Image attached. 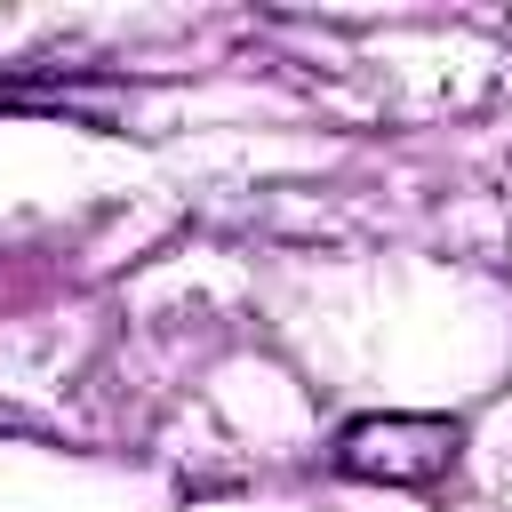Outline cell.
Returning <instances> with one entry per match:
<instances>
[{
    "label": "cell",
    "instance_id": "cell-1",
    "mask_svg": "<svg viewBox=\"0 0 512 512\" xmlns=\"http://www.w3.org/2000/svg\"><path fill=\"white\" fill-rule=\"evenodd\" d=\"M464 432L448 416H360L336 440V464L352 480H384V488H432L456 464Z\"/></svg>",
    "mask_w": 512,
    "mask_h": 512
}]
</instances>
